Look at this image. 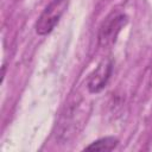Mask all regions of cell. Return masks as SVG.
<instances>
[{
  "label": "cell",
  "instance_id": "6da1fadb",
  "mask_svg": "<svg viewBox=\"0 0 152 152\" xmlns=\"http://www.w3.org/2000/svg\"><path fill=\"white\" fill-rule=\"evenodd\" d=\"M68 4L69 0H52L39 15L36 23V32L40 36L50 33L59 21Z\"/></svg>",
  "mask_w": 152,
  "mask_h": 152
},
{
  "label": "cell",
  "instance_id": "7a4b0ae2",
  "mask_svg": "<svg viewBox=\"0 0 152 152\" xmlns=\"http://www.w3.org/2000/svg\"><path fill=\"white\" fill-rule=\"evenodd\" d=\"M127 24V15L119 11H113L102 21L99 30V44L103 48L115 43L119 32Z\"/></svg>",
  "mask_w": 152,
  "mask_h": 152
},
{
  "label": "cell",
  "instance_id": "3957f363",
  "mask_svg": "<svg viewBox=\"0 0 152 152\" xmlns=\"http://www.w3.org/2000/svg\"><path fill=\"white\" fill-rule=\"evenodd\" d=\"M112 74V62L110 61H102L97 68L89 75V78L87 81V87L90 93H99L101 91Z\"/></svg>",
  "mask_w": 152,
  "mask_h": 152
},
{
  "label": "cell",
  "instance_id": "277c9868",
  "mask_svg": "<svg viewBox=\"0 0 152 152\" xmlns=\"http://www.w3.org/2000/svg\"><path fill=\"white\" fill-rule=\"evenodd\" d=\"M118 142H119V140L116 138L106 137V138H101V139L91 142L84 150H87V151H112L116 147Z\"/></svg>",
  "mask_w": 152,
  "mask_h": 152
}]
</instances>
